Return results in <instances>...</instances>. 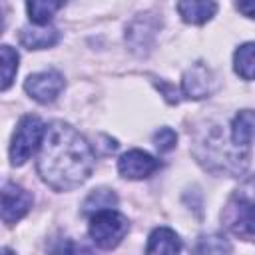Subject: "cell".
<instances>
[{"label":"cell","mask_w":255,"mask_h":255,"mask_svg":"<svg viewBox=\"0 0 255 255\" xmlns=\"http://www.w3.org/2000/svg\"><path fill=\"white\" fill-rule=\"evenodd\" d=\"M94 151L80 131L70 124L52 122L46 126L40 153L38 173L54 191H70L80 187L94 171Z\"/></svg>","instance_id":"cell-1"},{"label":"cell","mask_w":255,"mask_h":255,"mask_svg":"<svg viewBox=\"0 0 255 255\" xmlns=\"http://www.w3.org/2000/svg\"><path fill=\"white\" fill-rule=\"evenodd\" d=\"M195 155L207 169L215 173H241L247 167V157H249L247 147L235 145L231 135L227 141L217 126L211 128L205 133V137L197 139Z\"/></svg>","instance_id":"cell-2"},{"label":"cell","mask_w":255,"mask_h":255,"mask_svg":"<svg viewBox=\"0 0 255 255\" xmlns=\"http://www.w3.org/2000/svg\"><path fill=\"white\" fill-rule=\"evenodd\" d=\"M221 219L239 235H255V175L245 179L227 199Z\"/></svg>","instance_id":"cell-3"},{"label":"cell","mask_w":255,"mask_h":255,"mask_svg":"<svg viewBox=\"0 0 255 255\" xmlns=\"http://www.w3.org/2000/svg\"><path fill=\"white\" fill-rule=\"evenodd\" d=\"M128 229H129V223H128L126 215H122L114 207L100 209L94 215H90L88 233H90L92 241L100 249H114V247H118L122 243V239L126 237Z\"/></svg>","instance_id":"cell-4"},{"label":"cell","mask_w":255,"mask_h":255,"mask_svg":"<svg viewBox=\"0 0 255 255\" xmlns=\"http://www.w3.org/2000/svg\"><path fill=\"white\" fill-rule=\"evenodd\" d=\"M46 126L38 116H24L18 122V128L12 135L10 143V163L12 165H22L30 159V155L40 147L42 137H44Z\"/></svg>","instance_id":"cell-5"},{"label":"cell","mask_w":255,"mask_h":255,"mask_svg":"<svg viewBox=\"0 0 255 255\" xmlns=\"http://www.w3.org/2000/svg\"><path fill=\"white\" fill-rule=\"evenodd\" d=\"M24 90L32 100L40 104H52L64 90V76L58 70H44L32 74L26 78Z\"/></svg>","instance_id":"cell-6"},{"label":"cell","mask_w":255,"mask_h":255,"mask_svg":"<svg viewBox=\"0 0 255 255\" xmlns=\"http://www.w3.org/2000/svg\"><path fill=\"white\" fill-rule=\"evenodd\" d=\"M30 207L32 195L24 187L6 181L2 187V221L6 225H14L30 211Z\"/></svg>","instance_id":"cell-7"},{"label":"cell","mask_w":255,"mask_h":255,"mask_svg":"<svg viewBox=\"0 0 255 255\" xmlns=\"http://www.w3.org/2000/svg\"><path fill=\"white\" fill-rule=\"evenodd\" d=\"M157 28H159V22L151 14H139L126 30V42L129 44V50L139 56L147 54L151 50Z\"/></svg>","instance_id":"cell-8"},{"label":"cell","mask_w":255,"mask_h":255,"mask_svg":"<svg viewBox=\"0 0 255 255\" xmlns=\"http://www.w3.org/2000/svg\"><path fill=\"white\" fill-rule=\"evenodd\" d=\"M213 90H215V76L205 64L197 62L183 74L181 92L185 98L203 100V98H209Z\"/></svg>","instance_id":"cell-9"},{"label":"cell","mask_w":255,"mask_h":255,"mask_svg":"<svg viewBox=\"0 0 255 255\" xmlns=\"http://www.w3.org/2000/svg\"><path fill=\"white\" fill-rule=\"evenodd\" d=\"M159 167V161L143 149H129L118 159V171L126 179H145Z\"/></svg>","instance_id":"cell-10"},{"label":"cell","mask_w":255,"mask_h":255,"mask_svg":"<svg viewBox=\"0 0 255 255\" xmlns=\"http://www.w3.org/2000/svg\"><path fill=\"white\" fill-rule=\"evenodd\" d=\"M217 12L215 0H179L177 2V14L187 24H205L209 22Z\"/></svg>","instance_id":"cell-11"},{"label":"cell","mask_w":255,"mask_h":255,"mask_svg":"<svg viewBox=\"0 0 255 255\" xmlns=\"http://www.w3.org/2000/svg\"><path fill=\"white\" fill-rule=\"evenodd\" d=\"M58 40H60V32L50 24H34L24 28L20 34V42L28 50L52 48L54 44H58Z\"/></svg>","instance_id":"cell-12"},{"label":"cell","mask_w":255,"mask_h":255,"mask_svg":"<svg viewBox=\"0 0 255 255\" xmlns=\"http://www.w3.org/2000/svg\"><path fill=\"white\" fill-rule=\"evenodd\" d=\"M231 139L239 147H249L255 141V110H241L231 122Z\"/></svg>","instance_id":"cell-13"},{"label":"cell","mask_w":255,"mask_h":255,"mask_svg":"<svg viewBox=\"0 0 255 255\" xmlns=\"http://www.w3.org/2000/svg\"><path fill=\"white\" fill-rule=\"evenodd\" d=\"M147 253H179L181 239L169 227H155L147 237Z\"/></svg>","instance_id":"cell-14"},{"label":"cell","mask_w":255,"mask_h":255,"mask_svg":"<svg viewBox=\"0 0 255 255\" xmlns=\"http://www.w3.org/2000/svg\"><path fill=\"white\" fill-rule=\"evenodd\" d=\"M233 70L241 80H255V42H245L235 50Z\"/></svg>","instance_id":"cell-15"},{"label":"cell","mask_w":255,"mask_h":255,"mask_svg":"<svg viewBox=\"0 0 255 255\" xmlns=\"http://www.w3.org/2000/svg\"><path fill=\"white\" fill-rule=\"evenodd\" d=\"M64 4L66 0H26L28 18L32 24H48Z\"/></svg>","instance_id":"cell-16"},{"label":"cell","mask_w":255,"mask_h":255,"mask_svg":"<svg viewBox=\"0 0 255 255\" xmlns=\"http://www.w3.org/2000/svg\"><path fill=\"white\" fill-rule=\"evenodd\" d=\"M116 203H118V195H116L112 189H94V191L86 197V201H84V213L94 215L96 211L114 207Z\"/></svg>","instance_id":"cell-17"},{"label":"cell","mask_w":255,"mask_h":255,"mask_svg":"<svg viewBox=\"0 0 255 255\" xmlns=\"http://www.w3.org/2000/svg\"><path fill=\"white\" fill-rule=\"evenodd\" d=\"M0 52H2V92H6L18 72V54L14 48L6 44L0 48Z\"/></svg>","instance_id":"cell-18"},{"label":"cell","mask_w":255,"mask_h":255,"mask_svg":"<svg viewBox=\"0 0 255 255\" xmlns=\"http://www.w3.org/2000/svg\"><path fill=\"white\" fill-rule=\"evenodd\" d=\"M233 247L225 237L219 235H209V237H201L195 251L197 253H229Z\"/></svg>","instance_id":"cell-19"},{"label":"cell","mask_w":255,"mask_h":255,"mask_svg":"<svg viewBox=\"0 0 255 255\" xmlns=\"http://www.w3.org/2000/svg\"><path fill=\"white\" fill-rule=\"evenodd\" d=\"M175 143H177V133H175L171 128H159V129L153 133V145H155L157 151H161V153L173 149Z\"/></svg>","instance_id":"cell-20"},{"label":"cell","mask_w":255,"mask_h":255,"mask_svg":"<svg viewBox=\"0 0 255 255\" xmlns=\"http://www.w3.org/2000/svg\"><path fill=\"white\" fill-rule=\"evenodd\" d=\"M237 10L243 16L255 20V0H237Z\"/></svg>","instance_id":"cell-21"}]
</instances>
